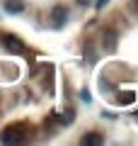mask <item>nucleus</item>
Here are the masks:
<instances>
[{"instance_id": "1", "label": "nucleus", "mask_w": 138, "mask_h": 146, "mask_svg": "<svg viewBox=\"0 0 138 146\" xmlns=\"http://www.w3.org/2000/svg\"><path fill=\"white\" fill-rule=\"evenodd\" d=\"M24 131H27L24 124H10L7 129H3L0 141L3 144H20V141H24Z\"/></svg>"}, {"instance_id": "2", "label": "nucleus", "mask_w": 138, "mask_h": 146, "mask_svg": "<svg viewBox=\"0 0 138 146\" xmlns=\"http://www.w3.org/2000/svg\"><path fill=\"white\" fill-rule=\"evenodd\" d=\"M0 44H3V49L10 51V54H24L27 51L24 42H22L20 36H15V34H0Z\"/></svg>"}, {"instance_id": "3", "label": "nucleus", "mask_w": 138, "mask_h": 146, "mask_svg": "<svg viewBox=\"0 0 138 146\" xmlns=\"http://www.w3.org/2000/svg\"><path fill=\"white\" fill-rule=\"evenodd\" d=\"M51 22H53L56 29H61V27L68 22V7H66V5H56V7L51 10Z\"/></svg>"}, {"instance_id": "4", "label": "nucleus", "mask_w": 138, "mask_h": 146, "mask_svg": "<svg viewBox=\"0 0 138 146\" xmlns=\"http://www.w3.org/2000/svg\"><path fill=\"white\" fill-rule=\"evenodd\" d=\"M102 46L107 49V51H114V49H116V32H104Z\"/></svg>"}, {"instance_id": "5", "label": "nucleus", "mask_w": 138, "mask_h": 146, "mask_svg": "<svg viewBox=\"0 0 138 146\" xmlns=\"http://www.w3.org/2000/svg\"><path fill=\"white\" fill-rule=\"evenodd\" d=\"M102 141H104V139L97 134V131H90V134H85V136L80 139V144H87V146H99Z\"/></svg>"}, {"instance_id": "6", "label": "nucleus", "mask_w": 138, "mask_h": 146, "mask_svg": "<svg viewBox=\"0 0 138 146\" xmlns=\"http://www.w3.org/2000/svg\"><path fill=\"white\" fill-rule=\"evenodd\" d=\"M5 10L7 12H22L24 10V3L22 0H5Z\"/></svg>"}, {"instance_id": "7", "label": "nucleus", "mask_w": 138, "mask_h": 146, "mask_svg": "<svg viewBox=\"0 0 138 146\" xmlns=\"http://www.w3.org/2000/svg\"><path fill=\"white\" fill-rule=\"evenodd\" d=\"M73 119H75V115H73V110H68L66 115L61 117V124H73Z\"/></svg>"}, {"instance_id": "8", "label": "nucleus", "mask_w": 138, "mask_h": 146, "mask_svg": "<svg viewBox=\"0 0 138 146\" xmlns=\"http://www.w3.org/2000/svg\"><path fill=\"white\" fill-rule=\"evenodd\" d=\"M109 5V0H97V10H104Z\"/></svg>"}, {"instance_id": "9", "label": "nucleus", "mask_w": 138, "mask_h": 146, "mask_svg": "<svg viewBox=\"0 0 138 146\" xmlns=\"http://www.w3.org/2000/svg\"><path fill=\"white\" fill-rule=\"evenodd\" d=\"M78 3H80V5H90L92 0H78Z\"/></svg>"}]
</instances>
